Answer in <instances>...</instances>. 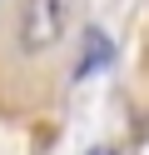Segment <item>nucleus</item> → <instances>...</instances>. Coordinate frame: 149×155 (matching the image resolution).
Wrapping results in <instances>:
<instances>
[{
  "label": "nucleus",
  "instance_id": "f257e3e1",
  "mask_svg": "<svg viewBox=\"0 0 149 155\" xmlns=\"http://www.w3.org/2000/svg\"><path fill=\"white\" fill-rule=\"evenodd\" d=\"M15 25H20V50L40 55V50H50L65 35L70 10H65V0H25L20 15H15Z\"/></svg>",
  "mask_w": 149,
  "mask_h": 155
}]
</instances>
